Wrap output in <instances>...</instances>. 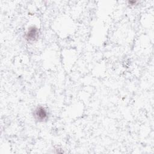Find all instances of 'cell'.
Segmentation results:
<instances>
[{"mask_svg": "<svg viewBox=\"0 0 154 154\" xmlns=\"http://www.w3.org/2000/svg\"><path fill=\"white\" fill-rule=\"evenodd\" d=\"M39 30L35 26L29 27L25 33V37L26 40L29 42H34L38 40L39 37Z\"/></svg>", "mask_w": 154, "mask_h": 154, "instance_id": "2", "label": "cell"}, {"mask_svg": "<svg viewBox=\"0 0 154 154\" xmlns=\"http://www.w3.org/2000/svg\"><path fill=\"white\" fill-rule=\"evenodd\" d=\"M136 2H137V1H131L128 2V3L131 4V5H134Z\"/></svg>", "mask_w": 154, "mask_h": 154, "instance_id": "3", "label": "cell"}, {"mask_svg": "<svg viewBox=\"0 0 154 154\" xmlns=\"http://www.w3.org/2000/svg\"><path fill=\"white\" fill-rule=\"evenodd\" d=\"M35 120L38 122H45L48 120L49 112L48 110L42 106H37L32 112Z\"/></svg>", "mask_w": 154, "mask_h": 154, "instance_id": "1", "label": "cell"}]
</instances>
